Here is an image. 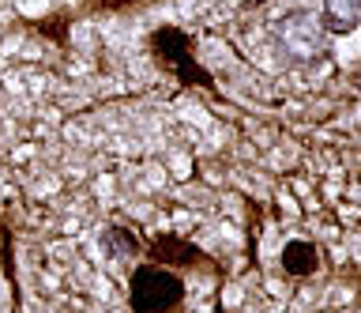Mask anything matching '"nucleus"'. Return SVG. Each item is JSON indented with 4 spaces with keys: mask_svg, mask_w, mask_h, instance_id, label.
Returning a JSON list of instances; mask_svg holds the SVG:
<instances>
[{
    "mask_svg": "<svg viewBox=\"0 0 361 313\" xmlns=\"http://www.w3.org/2000/svg\"><path fill=\"white\" fill-rule=\"evenodd\" d=\"M185 302V279L166 264H140L128 279L132 313H177Z\"/></svg>",
    "mask_w": 361,
    "mask_h": 313,
    "instance_id": "f257e3e1",
    "label": "nucleus"
},
{
    "mask_svg": "<svg viewBox=\"0 0 361 313\" xmlns=\"http://www.w3.org/2000/svg\"><path fill=\"white\" fill-rule=\"evenodd\" d=\"M151 46H154V53H158V61H166L169 69H173V72L180 76V80H188V83H207V72H200L196 64H192L188 38L180 35V30H173V27L158 30Z\"/></svg>",
    "mask_w": 361,
    "mask_h": 313,
    "instance_id": "f03ea898",
    "label": "nucleus"
},
{
    "mask_svg": "<svg viewBox=\"0 0 361 313\" xmlns=\"http://www.w3.org/2000/svg\"><path fill=\"white\" fill-rule=\"evenodd\" d=\"M151 256H154V264H166V268H188V264H203V253L196 249V245H188V242H180L173 238V234H158V238H151Z\"/></svg>",
    "mask_w": 361,
    "mask_h": 313,
    "instance_id": "7ed1b4c3",
    "label": "nucleus"
},
{
    "mask_svg": "<svg viewBox=\"0 0 361 313\" xmlns=\"http://www.w3.org/2000/svg\"><path fill=\"white\" fill-rule=\"evenodd\" d=\"M316 264H320V256H316V245L312 242H286V249H282V268H286L290 276H312Z\"/></svg>",
    "mask_w": 361,
    "mask_h": 313,
    "instance_id": "20e7f679",
    "label": "nucleus"
},
{
    "mask_svg": "<svg viewBox=\"0 0 361 313\" xmlns=\"http://www.w3.org/2000/svg\"><path fill=\"white\" fill-rule=\"evenodd\" d=\"M109 238L113 242H117V245H113V249H117V253H135V249H140V245H135V234L132 230H109Z\"/></svg>",
    "mask_w": 361,
    "mask_h": 313,
    "instance_id": "39448f33",
    "label": "nucleus"
},
{
    "mask_svg": "<svg viewBox=\"0 0 361 313\" xmlns=\"http://www.w3.org/2000/svg\"><path fill=\"white\" fill-rule=\"evenodd\" d=\"M124 4H140V0H102V8H124Z\"/></svg>",
    "mask_w": 361,
    "mask_h": 313,
    "instance_id": "423d86ee",
    "label": "nucleus"
}]
</instances>
